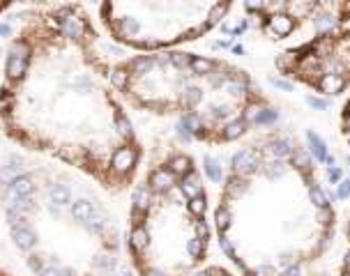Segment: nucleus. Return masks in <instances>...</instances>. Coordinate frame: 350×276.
Instances as JSON below:
<instances>
[{"mask_svg":"<svg viewBox=\"0 0 350 276\" xmlns=\"http://www.w3.org/2000/svg\"><path fill=\"white\" fill-rule=\"evenodd\" d=\"M0 276H21V274H16V272H12L9 267H5V265L0 263Z\"/></svg>","mask_w":350,"mask_h":276,"instance_id":"obj_16","label":"nucleus"},{"mask_svg":"<svg viewBox=\"0 0 350 276\" xmlns=\"http://www.w3.org/2000/svg\"><path fill=\"white\" fill-rule=\"evenodd\" d=\"M293 16L291 14H272L270 16V23H267V30L272 32L274 37H286L293 32Z\"/></svg>","mask_w":350,"mask_h":276,"instance_id":"obj_6","label":"nucleus"},{"mask_svg":"<svg viewBox=\"0 0 350 276\" xmlns=\"http://www.w3.org/2000/svg\"><path fill=\"white\" fill-rule=\"evenodd\" d=\"M348 166H350V156H348Z\"/></svg>","mask_w":350,"mask_h":276,"instance_id":"obj_18","label":"nucleus"},{"mask_svg":"<svg viewBox=\"0 0 350 276\" xmlns=\"http://www.w3.org/2000/svg\"><path fill=\"white\" fill-rule=\"evenodd\" d=\"M208 193L191 154L143 163L129 191L125 256L134 276H187L208 258Z\"/></svg>","mask_w":350,"mask_h":276,"instance_id":"obj_4","label":"nucleus"},{"mask_svg":"<svg viewBox=\"0 0 350 276\" xmlns=\"http://www.w3.org/2000/svg\"><path fill=\"white\" fill-rule=\"evenodd\" d=\"M348 276H350V274H348Z\"/></svg>","mask_w":350,"mask_h":276,"instance_id":"obj_19","label":"nucleus"},{"mask_svg":"<svg viewBox=\"0 0 350 276\" xmlns=\"http://www.w3.org/2000/svg\"><path fill=\"white\" fill-rule=\"evenodd\" d=\"M346 81L339 74H323L321 81H318V88H321L325 95H337V92L344 90Z\"/></svg>","mask_w":350,"mask_h":276,"instance_id":"obj_7","label":"nucleus"},{"mask_svg":"<svg viewBox=\"0 0 350 276\" xmlns=\"http://www.w3.org/2000/svg\"><path fill=\"white\" fill-rule=\"evenodd\" d=\"M307 140H309V145H311V152H314V156L318 159V161H325L327 159V145H325V140H323L321 136L316 132H307Z\"/></svg>","mask_w":350,"mask_h":276,"instance_id":"obj_8","label":"nucleus"},{"mask_svg":"<svg viewBox=\"0 0 350 276\" xmlns=\"http://www.w3.org/2000/svg\"><path fill=\"white\" fill-rule=\"evenodd\" d=\"M314 25H316V30H318V32L332 30V25H334V18L330 16V14H323V16L314 18Z\"/></svg>","mask_w":350,"mask_h":276,"instance_id":"obj_10","label":"nucleus"},{"mask_svg":"<svg viewBox=\"0 0 350 276\" xmlns=\"http://www.w3.org/2000/svg\"><path fill=\"white\" fill-rule=\"evenodd\" d=\"M309 104H311L314 108H321V111H325V108H327V102H325V99H318V97H309Z\"/></svg>","mask_w":350,"mask_h":276,"instance_id":"obj_13","label":"nucleus"},{"mask_svg":"<svg viewBox=\"0 0 350 276\" xmlns=\"http://www.w3.org/2000/svg\"><path fill=\"white\" fill-rule=\"evenodd\" d=\"M337 196H339V198H348V196H350V180H344L341 184H339Z\"/></svg>","mask_w":350,"mask_h":276,"instance_id":"obj_12","label":"nucleus"},{"mask_svg":"<svg viewBox=\"0 0 350 276\" xmlns=\"http://www.w3.org/2000/svg\"><path fill=\"white\" fill-rule=\"evenodd\" d=\"M12 9H14V2H0V18H2L5 12H12Z\"/></svg>","mask_w":350,"mask_h":276,"instance_id":"obj_15","label":"nucleus"},{"mask_svg":"<svg viewBox=\"0 0 350 276\" xmlns=\"http://www.w3.org/2000/svg\"><path fill=\"white\" fill-rule=\"evenodd\" d=\"M309 200L316 205V210H325V207H330V198H327L325 191H323L316 182L314 184H309Z\"/></svg>","mask_w":350,"mask_h":276,"instance_id":"obj_9","label":"nucleus"},{"mask_svg":"<svg viewBox=\"0 0 350 276\" xmlns=\"http://www.w3.org/2000/svg\"><path fill=\"white\" fill-rule=\"evenodd\" d=\"M111 81L127 111L175 120L184 140L233 143L267 108L247 72L178 48L125 55L113 62Z\"/></svg>","mask_w":350,"mask_h":276,"instance_id":"obj_3","label":"nucleus"},{"mask_svg":"<svg viewBox=\"0 0 350 276\" xmlns=\"http://www.w3.org/2000/svg\"><path fill=\"white\" fill-rule=\"evenodd\" d=\"M0 163V240L32 276H134L125 226L83 175L28 154Z\"/></svg>","mask_w":350,"mask_h":276,"instance_id":"obj_2","label":"nucleus"},{"mask_svg":"<svg viewBox=\"0 0 350 276\" xmlns=\"http://www.w3.org/2000/svg\"><path fill=\"white\" fill-rule=\"evenodd\" d=\"M327 177H330V182H337V180H341V168H337V166H332V168L327 170Z\"/></svg>","mask_w":350,"mask_h":276,"instance_id":"obj_14","label":"nucleus"},{"mask_svg":"<svg viewBox=\"0 0 350 276\" xmlns=\"http://www.w3.org/2000/svg\"><path fill=\"white\" fill-rule=\"evenodd\" d=\"M0 67V134L16 150L60 163L125 196L145 163L136 122L111 81L90 5H14Z\"/></svg>","mask_w":350,"mask_h":276,"instance_id":"obj_1","label":"nucleus"},{"mask_svg":"<svg viewBox=\"0 0 350 276\" xmlns=\"http://www.w3.org/2000/svg\"><path fill=\"white\" fill-rule=\"evenodd\" d=\"M316 219H318V223L327 226V223H330V221L334 219V214L330 212V207H325V210H318V216H316Z\"/></svg>","mask_w":350,"mask_h":276,"instance_id":"obj_11","label":"nucleus"},{"mask_svg":"<svg viewBox=\"0 0 350 276\" xmlns=\"http://www.w3.org/2000/svg\"><path fill=\"white\" fill-rule=\"evenodd\" d=\"M346 267L350 270V249H348V253H346Z\"/></svg>","mask_w":350,"mask_h":276,"instance_id":"obj_17","label":"nucleus"},{"mask_svg":"<svg viewBox=\"0 0 350 276\" xmlns=\"http://www.w3.org/2000/svg\"><path fill=\"white\" fill-rule=\"evenodd\" d=\"M92 14L113 44L131 53L175 51L196 42L231 12L228 2H159V0H111L97 2Z\"/></svg>","mask_w":350,"mask_h":276,"instance_id":"obj_5","label":"nucleus"}]
</instances>
